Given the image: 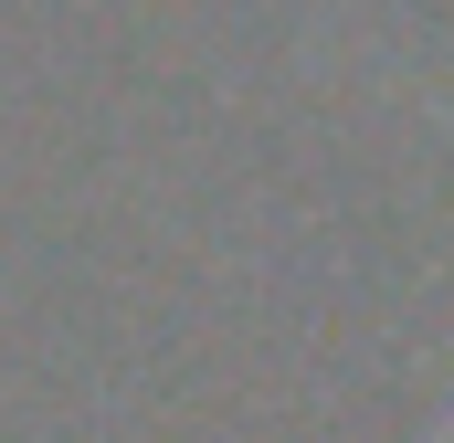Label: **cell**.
I'll return each mask as SVG.
<instances>
[{
  "label": "cell",
  "mask_w": 454,
  "mask_h": 443,
  "mask_svg": "<svg viewBox=\"0 0 454 443\" xmlns=\"http://www.w3.org/2000/svg\"><path fill=\"white\" fill-rule=\"evenodd\" d=\"M444 127H454V106H444ZM444 433H454V423H444Z\"/></svg>",
  "instance_id": "cell-1"
}]
</instances>
